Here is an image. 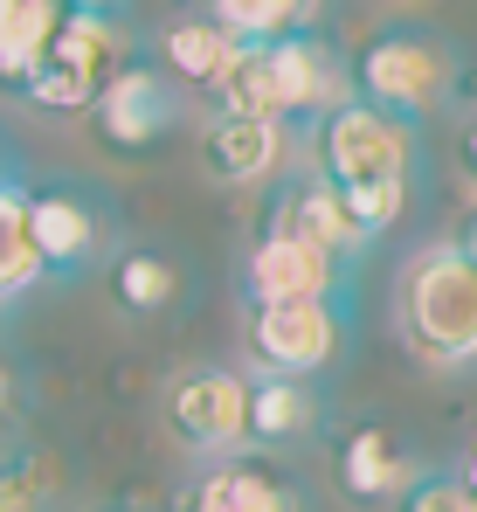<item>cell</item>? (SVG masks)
Masks as SVG:
<instances>
[{
  "mask_svg": "<svg viewBox=\"0 0 477 512\" xmlns=\"http://www.w3.org/2000/svg\"><path fill=\"white\" fill-rule=\"evenodd\" d=\"M49 270L35 256V236H28V187L7 180L0 187V305H14L21 291H35Z\"/></svg>",
  "mask_w": 477,
  "mask_h": 512,
  "instance_id": "d6986e66",
  "label": "cell"
},
{
  "mask_svg": "<svg viewBox=\"0 0 477 512\" xmlns=\"http://www.w3.org/2000/svg\"><path fill=\"white\" fill-rule=\"evenodd\" d=\"M318 139V180L346 201V215L360 222V236H388L401 215H408V194H415V125H401L388 111L346 97L332 118L312 125Z\"/></svg>",
  "mask_w": 477,
  "mask_h": 512,
  "instance_id": "6da1fadb",
  "label": "cell"
},
{
  "mask_svg": "<svg viewBox=\"0 0 477 512\" xmlns=\"http://www.w3.org/2000/svg\"><path fill=\"white\" fill-rule=\"evenodd\" d=\"M173 512H312L305 506V492L277 471V464H263V457H215L180 499Z\"/></svg>",
  "mask_w": 477,
  "mask_h": 512,
  "instance_id": "4fadbf2b",
  "label": "cell"
},
{
  "mask_svg": "<svg viewBox=\"0 0 477 512\" xmlns=\"http://www.w3.org/2000/svg\"><path fill=\"white\" fill-rule=\"evenodd\" d=\"M14 409H21V374H14V360L0 353V423H7Z\"/></svg>",
  "mask_w": 477,
  "mask_h": 512,
  "instance_id": "cb8c5ba5",
  "label": "cell"
},
{
  "mask_svg": "<svg viewBox=\"0 0 477 512\" xmlns=\"http://www.w3.org/2000/svg\"><path fill=\"white\" fill-rule=\"evenodd\" d=\"M63 464L49 450H7L0 457V512H56Z\"/></svg>",
  "mask_w": 477,
  "mask_h": 512,
  "instance_id": "7402d4cb",
  "label": "cell"
},
{
  "mask_svg": "<svg viewBox=\"0 0 477 512\" xmlns=\"http://www.w3.org/2000/svg\"><path fill=\"white\" fill-rule=\"evenodd\" d=\"M28 236L49 277H83L111 250V208L83 180H42V187H28Z\"/></svg>",
  "mask_w": 477,
  "mask_h": 512,
  "instance_id": "52a82bcc",
  "label": "cell"
},
{
  "mask_svg": "<svg viewBox=\"0 0 477 512\" xmlns=\"http://www.w3.org/2000/svg\"><path fill=\"white\" fill-rule=\"evenodd\" d=\"M166 436L187 457H242L249 450V374L236 367H180L166 381Z\"/></svg>",
  "mask_w": 477,
  "mask_h": 512,
  "instance_id": "8992f818",
  "label": "cell"
},
{
  "mask_svg": "<svg viewBox=\"0 0 477 512\" xmlns=\"http://www.w3.org/2000/svg\"><path fill=\"white\" fill-rule=\"evenodd\" d=\"M97 512H132V506H97Z\"/></svg>",
  "mask_w": 477,
  "mask_h": 512,
  "instance_id": "f546056e",
  "label": "cell"
},
{
  "mask_svg": "<svg viewBox=\"0 0 477 512\" xmlns=\"http://www.w3.org/2000/svg\"><path fill=\"white\" fill-rule=\"evenodd\" d=\"M270 63H277L284 125H318V118H332V111L353 97V70H346V56H339L318 28L270 42Z\"/></svg>",
  "mask_w": 477,
  "mask_h": 512,
  "instance_id": "30bf717a",
  "label": "cell"
},
{
  "mask_svg": "<svg viewBox=\"0 0 477 512\" xmlns=\"http://www.w3.org/2000/svg\"><path fill=\"white\" fill-rule=\"evenodd\" d=\"M56 28H63V0H0V90L21 97Z\"/></svg>",
  "mask_w": 477,
  "mask_h": 512,
  "instance_id": "e0dca14e",
  "label": "cell"
},
{
  "mask_svg": "<svg viewBox=\"0 0 477 512\" xmlns=\"http://www.w3.org/2000/svg\"><path fill=\"white\" fill-rule=\"evenodd\" d=\"M395 326L422 367L436 374L477 367V263L457 243H429L401 263Z\"/></svg>",
  "mask_w": 477,
  "mask_h": 512,
  "instance_id": "3957f363",
  "label": "cell"
},
{
  "mask_svg": "<svg viewBox=\"0 0 477 512\" xmlns=\"http://www.w3.org/2000/svg\"><path fill=\"white\" fill-rule=\"evenodd\" d=\"M90 125H97V139L111 146V153H125V160H139V153H153L159 139L180 125V90L173 77L159 70L153 56H132L104 97L90 104Z\"/></svg>",
  "mask_w": 477,
  "mask_h": 512,
  "instance_id": "ba28073f",
  "label": "cell"
},
{
  "mask_svg": "<svg viewBox=\"0 0 477 512\" xmlns=\"http://www.w3.org/2000/svg\"><path fill=\"white\" fill-rule=\"evenodd\" d=\"M63 7H70V14H104V21H125V7H132V0H63Z\"/></svg>",
  "mask_w": 477,
  "mask_h": 512,
  "instance_id": "d4e9b609",
  "label": "cell"
},
{
  "mask_svg": "<svg viewBox=\"0 0 477 512\" xmlns=\"http://www.w3.org/2000/svg\"><path fill=\"white\" fill-rule=\"evenodd\" d=\"M346 270L332 250L305 236H256L242 256V298L249 305H284V298H339L346 305Z\"/></svg>",
  "mask_w": 477,
  "mask_h": 512,
  "instance_id": "9c48e42d",
  "label": "cell"
},
{
  "mask_svg": "<svg viewBox=\"0 0 477 512\" xmlns=\"http://www.w3.org/2000/svg\"><path fill=\"white\" fill-rule=\"evenodd\" d=\"M457 478H464V485H471V499H477V443H471V457H464V464H457Z\"/></svg>",
  "mask_w": 477,
  "mask_h": 512,
  "instance_id": "83f0119b",
  "label": "cell"
},
{
  "mask_svg": "<svg viewBox=\"0 0 477 512\" xmlns=\"http://www.w3.org/2000/svg\"><path fill=\"white\" fill-rule=\"evenodd\" d=\"M111 298H118L132 319H159V312H173V298H180V270H173V256L125 250L118 263H111Z\"/></svg>",
  "mask_w": 477,
  "mask_h": 512,
  "instance_id": "ffe728a7",
  "label": "cell"
},
{
  "mask_svg": "<svg viewBox=\"0 0 477 512\" xmlns=\"http://www.w3.org/2000/svg\"><path fill=\"white\" fill-rule=\"evenodd\" d=\"M284 132L291 125H270V118H215L201 132V167L222 187H256L284 167Z\"/></svg>",
  "mask_w": 477,
  "mask_h": 512,
  "instance_id": "9a60e30c",
  "label": "cell"
},
{
  "mask_svg": "<svg viewBox=\"0 0 477 512\" xmlns=\"http://www.w3.org/2000/svg\"><path fill=\"white\" fill-rule=\"evenodd\" d=\"M242 42L208 14V7H194V14H180L166 35H159V70L173 77V84H194V90H215V77L229 70V56H236Z\"/></svg>",
  "mask_w": 477,
  "mask_h": 512,
  "instance_id": "2e32d148",
  "label": "cell"
},
{
  "mask_svg": "<svg viewBox=\"0 0 477 512\" xmlns=\"http://www.w3.org/2000/svg\"><path fill=\"white\" fill-rule=\"evenodd\" d=\"M450 243H457V250H464V256L477 263V208L464 215V222H457V236H450Z\"/></svg>",
  "mask_w": 477,
  "mask_h": 512,
  "instance_id": "484cf974",
  "label": "cell"
},
{
  "mask_svg": "<svg viewBox=\"0 0 477 512\" xmlns=\"http://www.w3.org/2000/svg\"><path fill=\"white\" fill-rule=\"evenodd\" d=\"M422 471H429V464H422L388 423L346 429L339 450H332V478H339V492H346L353 506H395Z\"/></svg>",
  "mask_w": 477,
  "mask_h": 512,
  "instance_id": "8fae6325",
  "label": "cell"
},
{
  "mask_svg": "<svg viewBox=\"0 0 477 512\" xmlns=\"http://www.w3.org/2000/svg\"><path fill=\"white\" fill-rule=\"evenodd\" d=\"M395 512H477V499H471V485H464L457 471H422L395 499Z\"/></svg>",
  "mask_w": 477,
  "mask_h": 512,
  "instance_id": "603a6c76",
  "label": "cell"
},
{
  "mask_svg": "<svg viewBox=\"0 0 477 512\" xmlns=\"http://www.w3.org/2000/svg\"><path fill=\"white\" fill-rule=\"evenodd\" d=\"M464 173L477 180V118H471V132H464Z\"/></svg>",
  "mask_w": 477,
  "mask_h": 512,
  "instance_id": "4316f807",
  "label": "cell"
},
{
  "mask_svg": "<svg viewBox=\"0 0 477 512\" xmlns=\"http://www.w3.org/2000/svg\"><path fill=\"white\" fill-rule=\"evenodd\" d=\"M256 236H305V243H318V250H332L339 263H360V250H367L360 222L346 215V201H339V194H332L318 173H305V180H284V187L263 201Z\"/></svg>",
  "mask_w": 477,
  "mask_h": 512,
  "instance_id": "7c38bea8",
  "label": "cell"
},
{
  "mask_svg": "<svg viewBox=\"0 0 477 512\" xmlns=\"http://www.w3.org/2000/svg\"><path fill=\"white\" fill-rule=\"evenodd\" d=\"M7 180H14V167H7V153H0V187H7Z\"/></svg>",
  "mask_w": 477,
  "mask_h": 512,
  "instance_id": "f1b7e54d",
  "label": "cell"
},
{
  "mask_svg": "<svg viewBox=\"0 0 477 512\" xmlns=\"http://www.w3.org/2000/svg\"><path fill=\"white\" fill-rule=\"evenodd\" d=\"M236 42H284L318 28V0H201Z\"/></svg>",
  "mask_w": 477,
  "mask_h": 512,
  "instance_id": "44dd1931",
  "label": "cell"
},
{
  "mask_svg": "<svg viewBox=\"0 0 477 512\" xmlns=\"http://www.w3.org/2000/svg\"><path fill=\"white\" fill-rule=\"evenodd\" d=\"M208 97H215V118H270V125H284V97H277L270 42H242Z\"/></svg>",
  "mask_w": 477,
  "mask_h": 512,
  "instance_id": "ac0fdd59",
  "label": "cell"
},
{
  "mask_svg": "<svg viewBox=\"0 0 477 512\" xmlns=\"http://www.w3.org/2000/svg\"><path fill=\"white\" fill-rule=\"evenodd\" d=\"M318 429H325V395H318L312 381L249 374V443L291 450V443H312Z\"/></svg>",
  "mask_w": 477,
  "mask_h": 512,
  "instance_id": "5bb4252c",
  "label": "cell"
},
{
  "mask_svg": "<svg viewBox=\"0 0 477 512\" xmlns=\"http://www.w3.org/2000/svg\"><path fill=\"white\" fill-rule=\"evenodd\" d=\"M132 63V42H125V21H104V14H70L63 7V28H56V42L42 49V63H35V77L21 84V97L35 104V111H83L90 118V104L104 97V84L118 77Z\"/></svg>",
  "mask_w": 477,
  "mask_h": 512,
  "instance_id": "277c9868",
  "label": "cell"
},
{
  "mask_svg": "<svg viewBox=\"0 0 477 512\" xmlns=\"http://www.w3.org/2000/svg\"><path fill=\"white\" fill-rule=\"evenodd\" d=\"M249 360L256 374H291L318 381L346 353V305L339 298H284V305H249Z\"/></svg>",
  "mask_w": 477,
  "mask_h": 512,
  "instance_id": "5b68a950",
  "label": "cell"
},
{
  "mask_svg": "<svg viewBox=\"0 0 477 512\" xmlns=\"http://www.w3.org/2000/svg\"><path fill=\"white\" fill-rule=\"evenodd\" d=\"M353 97L388 111L401 125H422L436 111H450L464 97V56L443 28H422V21H395V28H374L360 49H353Z\"/></svg>",
  "mask_w": 477,
  "mask_h": 512,
  "instance_id": "7a4b0ae2",
  "label": "cell"
}]
</instances>
